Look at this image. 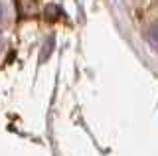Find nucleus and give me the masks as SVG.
I'll list each match as a JSON object with an SVG mask.
<instances>
[{"label": "nucleus", "instance_id": "1", "mask_svg": "<svg viewBox=\"0 0 158 156\" xmlns=\"http://www.w3.org/2000/svg\"><path fill=\"white\" fill-rule=\"evenodd\" d=\"M148 36H150V40H152V43L158 47V22H154L150 26V30H148Z\"/></svg>", "mask_w": 158, "mask_h": 156}]
</instances>
